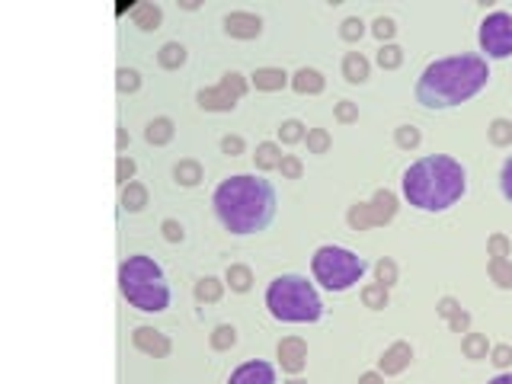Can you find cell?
<instances>
[{
  "instance_id": "cell-16",
  "label": "cell",
  "mask_w": 512,
  "mask_h": 384,
  "mask_svg": "<svg viewBox=\"0 0 512 384\" xmlns=\"http://www.w3.org/2000/svg\"><path fill=\"white\" fill-rule=\"evenodd\" d=\"M343 77L349 84H365L368 80V61H365L362 51H349L343 58Z\"/></svg>"
},
{
  "instance_id": "cell-29",
  "label": "cell",
  "mask_w": 512,
  "mask_h": 384,
  "mask_svg": "<svg viewBox=\"0 0 512 384\" xmlns=\"http://www.w3.org/2000/svg\"><path fill=\"white\" fill-rule=\"evenodd\" d=\"M234 342H237V330H234L231 324H221V326H215V330H212V346H215L218 352L231 349Z\"/></svg>"
},
{
  "instance_id": "cell-12",
  "label": "cell",
  "mask_w": 512,
  "mask_h": 384,
  "mask_svg": "<svg viewBox=\"0 0 512 384\" xmlns=\"http://www.w3.org/2000/svg\"><path fill=\"white\" fill-rule=\"evenodd\" d=\"M224 33L234 39H256L263 33V19L256 13H228L224 17Z\"/></svg>"
},
{
  "instance_id": "cell-25",
  "label": "cell",
  "mask_w": 512,
  "mask_h": 384,
  "mask_svg": "<svg viewBox=\"0 0 512 384\" xmlns=\"http://www.w3.org/2000/svg\"><path fill=\"white\" fill-rule=\"evenodd\" d=\"M346 218H349V227H352V231H368V227H375L372 225V211H368V202L352 205Z\"/></svg>"
},
{
  "instance_id": "cell-13",
  "label": "cell",
  "mask_w": 512,
  "mask_h": 384,
  "mask_svg": "<svg viewBox=\"0 0 512 384\" xmlns=\"http://www.w3.org/2000/svg\"><path fill=\"white\" fill-rule=\"evenodd\" d=\"M410 359H413L410 342H394L391 349H384V356L378 359V365H381V372H384V375H400V372L410 365Z\"/></svg>"
},
{
  "instance_id": "cell-9",
  "label": "cell",
  "mask_w": 512,
  "mask_h": 384,
  "mask_svg": "<svg viewBox=\"0 0 512 384\" xmlns=\"http://www.w3.org/2000/svg\"><path fill=\"white\" fill-rule=\"evenodd\" d=\"M228 384H275V368L269 362H244V365L228 378Z\"/></svg>"
},
{
  "instance_id": "cell-51",
  "label": "cell",
  "mask_w": 512,
  "mask_h": 384,
  "mask_svg": "<svg viewBox=\"0 0 512 384\" xmlns=\"http://www.w3.org/2000/svg\"><path fill=\"white\" fill-rule=\"evenodd\" d=\"M487 384H512V372H506V375H496L493 381H487Z\"/></svg>"
},
{
  "instance_id": "cell-44",
  "label": "cell",
  "mask_w": 512,
  "mask_h": 384,
  "mask_svg": "<svg viewBox=\"0 0 512 384\" xmlns=\"http://www.w3.org/2000/svg\"><path fill=\"white\" fill-rule=\"evenodd\" d=\"M135 176V160L132 157H119V164H116V180L119 183H128Z\"/></svg>"
},
{
  "instance_id": "cell-37",
  "label": "cell",
  "mask_w": 512,
  "mask_h": 384,
  "mask_svg": "<svg viewBox=\"0 0 512 384\" xmlns=\"http://www.w3.org/2000/svg\"><path fill=\"white\" fill-rule=\"evenodd\" d=\"M116 77H119L116 84H119V90H122V93H135V90H138V87H141V77H138V71H128V67H122V71H119Z\"/></svg>"
},
{
  "instance_id": "cell-47",
  "label": "cell",
  "mask_w": 512,
  "mask_h": 384,
  "mask_svg": "<svg viewBox=\"0 0 512 384\" xmlns=\"http://www.w3.org/2000/svg\"><path fill=\"white\" fill-rule=\"evenodd\" d=\"M221 150L228 154V157H237V154H244V141H240L237 134H228L221 141Z\"/></svg>"
},
{
  "instance_id": "cell-14",
  "label": "cell",
  "mask_w": 512,
  "mask_h": 384,
  "mask_svg": "<svg viewBox=\"0 0 512 384\" xmlns=\"http://www.w3.org/2000/svg\"><path fill=\"white\" fill-rule=\"evenodd\" d=\"M368 211H372V225H388L391 218L397 215V195L388 189H378L375 192V199L368 202Z\"/></svg>"
},
{
  "instance_id": "cell-46",
  "label": "cell",
  "mask_w": 512,
  "mask_h": 384,
  "mask_svg": "<svg viewBox=\"0 0 512 384\" xmlns=\"http://www.w3.org/2000/svg\"><path fill=\"white\" fill-rule=\"evenodd\" d=\"M490 359H493V365H496V368L512 365V346H496V349L490 352Z\"/></svg>"
},
{
  "instance_id": "cell-34",
  "label": "cell",
  "mask_w": 512,
  "mask_h": 384,
  "mask_svg": "<svg viewBox=\"0 0 512 384\" xmlns=\"http://www.w3.org/2000/svg\"><path fill=\"white\" fill-rule=\"evenodd\" d=\"M394 141H397V148L413 150L416 144H420V128H413V125H400V128L394 132Z\"/></svg>"
},
{
  "instance_id": "cell-35",
  "label": "cell",
  "mask_w": 512,
  "mask_h": 384,
  "mask_svg": "<svg viewBox=\"0 0 512 384\" xmlns=\"http://www.w3.org/2000/svg\"><path fill=\"white\" fill-rule=\"evenodd\" d=\"M279 138L285 144H298L301 138H305V125L298 122V119H289V122H282V128H279Z\"/></svg>"
},
{
  "instance_id": "cell-39",
  "label": "cell",
  "mask_w": 512,
  "mask_h": 384,
  "mask_svg": "<svg viewBox=\"0 0 512 384\" xmlns=\"http://www.w3.org/2000/svg\"><path fill=\"white\" fill-rule=\"evenodd\" d=\"M487 247H490V256H509V253H512L509 237H503V234H493Z\"/></svg>"
},
{
  "instance_id": "cell-11",
  "label": "cell",
  "mask_w": 512,
  "mask_h": 384,
  "mask_svg": "<svg viewBox=\"0 0 512 384\" xmlns=\"http://www.w3.org/2000/svg\"><path fill=\"white\" fill-rule=\"evenodd\" d=\"M132 340L141 352H148V356H154V359L170 356V340H167L160 330H154V326H138V330L132 333Z\"/></svg>"
},
{
  "instance_id": "cell-26",
  "label": "cell",
  "mask_w": 512,
  "mask_h": 384,
  "mask_svg": "<svg viewBox=\"0 0 512 384\" xmlns=\"http://www.w3.org/2000/svg\"><path fill=\"white\" fill-rule=\"evenodd\" d=\"M362 301H365V308H372V311H381L384 304H388V288L381 282L375 285H365L362 288Z\"/></svg>"
},
{
  "instance_id": "cell-8",
  "label": "cell",
  "mask_w": 512,
  "mask_h": 384,
  "mask_svg": "<svg viewBox=\"0 0 512 384\" xmlns=\"http://www.w3.org/2000/svg\"><path fill=\"white\" fill-rule=\"evenodd\" d=\"M244 93H247V80L231 71V74H224V80L218 87L198 93V106L208 109V112H231Z\"/></svg>"
},
{
  "instance_id": "cell-48",
  "label": "cell",
  "mask_w": 512,
  "mask_h": 384,
  "mask_svg": "<svg viewBox=\"0 0 512 384\" xmlns=\"http://www.w3.org/2000/svg\"><path fill=\"white\" fill-rule=\"evenodd\" d=\"M458 311H461V304H458L454 298H442V301H438V314H442V317L452 320L454 314H458Z\"/></svg>"
},
{
  "instance_id": "cell-45",
  "label": "cell",
  "mask_w": 512,
  "mask_h": 384,
  "mask_svg": "<svg viewBox=\"0 0 512 384\" xmlns=\"http://www.w3.org/2000/svg\"><path fill=\"white\" fill-rule=\"evenodd\" d=\"M279 170H282V176H289V180H298L305 167H301V160H298V157H282Z\"/></svg>"
},
{
  "instance_id": "cell-22",
  "label": "cell",
  "mask_w": 512,
  "mask_h": 384,
  "mask_svg": "<svg viewBox=\"0 0 512 384\" xmlns=\"http://www.w3.org/2000/svg\"><path fill=\"white\" fill-rule=\"evenodd\" d=\"M122 205L128 211H141L144 205H148V189H144L141 183H128L125 192H122Z\"/></svg>"
},
{
  "instance_id": "cell-19",
  "label": "cell",
  "mask_w": 512,
  "mask_h": 384,
  "mask_svg": "<svg viewBox=\"0 0 512 384\" xmlns=\"http://www.w3.org/2000/svg\"><path fill=\"white\" fill-rule=\"evenodd\" d=\"M157 61H160V67H167V71H176V67L186 64V49H182L180 42H167L164 49L157 51Z\"/></svg>"
},
{
  "instance_id": "cell-18",
  "label": "cell",
  "mask_w": 512,
  "mask_h": 384,
  "mask_svg": "<svg viewBox=\"0 0 512 384\" xmlns=\"http://www.w3.org/2000/svg\"><path fill=\"white\" fill-rule=\"evenodd\" d=\"M132 13H135V26H138V29H144V33H154V29H160V19H164V13H160L157 3H138Z\"/></svg>"
},
{
  "instance_id": "cell-36",
  "label": "cell",
  "mask_w": 512,
  "mask_h": 384,
  "mask_svg": "<svg viewBox=\"0 0 512 384\" xmlns=\"http://www.w3.org/2000/svg\"><path fill=\"white\" fill-rule=\"evenodd\" d=\"M339 35H343L346 42H359V39L365 35V23L359 17H349L346 23H343V29H339Z\"/></svg>"
},
{
  "instance_id": "cell-21",
  "label": "cell",
  "mask_w": 512,
  "mask_h": 384,
  "mask_svg": "<svg viewBox=\"0 0 512 384\" xmlns=\"http://www.w3.org/2000/svg\"><path fill=\"white\" fill-rule=\"evenodd\" d=\"M282 164V150L273 141H263L256 148V167L259 170H275Z\"/></svg>"
},
{
  "instance_id": "cell-1",
  "label": "cell",
  "mask_w": 512,
  "mask_h": 384,
  "mask_svg": "<svg viewBox=\"0 0 512 384\" xmlns=\"http://www.w3.org/2000/svg\"><path fill=\"white\" fill-rule=\"evenodd\" d=\"M215 215L231 234L266 231L275 218V189L263 176H228L212 195Z\"/></svg>"
},
{
  "instance_id": "cell-20",
  "label": "cell",
  "mask_w": 512,
  "mask_h": 384,
  "mask_svg": "<svg viewBox=\"0 0 512 384\" xmlns=\"http://www.w3.org/2000/svg\"><path fill=\"white\" fill-rule=\"evenodd\" d=\"M490 279L500 288H512V263L506 256H490Z\"/></svg>"
},
{
  "instance_id": "cell-7",
  "label": "cell",
  "mask_w": 512,
  "mask_h": 384,
  "mask_svg": "<svg viewBox=\"0 0 512 384\" xmlns=\"http://www.w3.org/2000/svg\"><path fill=\"white\" fill-rule=\"evenodd\" d=\"M480 49L487 51V58L503 61L512 55V13L496 10L480 23Z\"/></svg>"
},
{
  "instance_id": "cell-6",
  "label": "cell",
  "mask_w": 512,
  "mask_h": 384,
  "mask_svg": "<svg viewBox=\"0 0 512 384\" xmlns=\"http://www.w3.org/2000/svg\"><path fill=\"white\" fill-rule=\"evenodd\" d=\"M314 279L330 288V292H346L355 282H362L365 269H368V259L359 256V253L346 250V247H321L314 253Z\"/></svg>"
},
{
  "instance_id": "cell-10",
  "label": "cell",
  "mask_w": 512,
  "mask_h": 384,
  "mask_svg": "<svg viewBox=\"0 0 512 384\" xmlns=\"http://www.w3.org/2000/svg\"><path fill=\"white\" fill-rule=\"evenodd\" d=\"M307 362V342L298 340V336H289V340L279 342V365L289 372V375H298Z\"/></svg>"
},
{
  "instance_id": "cell-27",
  "label": "cell",
  "mask_w": 512,
  "mask_h": 384,
  "mask_svg": "<svg viewBox=\"0 0 512 384\" xmlns=\"http://www.w3.org/2000/svg\"><path fill=\"white\" fill-rule=\"evenodd\" d=\"M490 141H493L496 148L512 144V122L509 119H493V122H490Z\"/></svg>"
},
{
  "instance_id": "cell-17",
  "label": "cell",
  "mask_w": 512,
  "mask_h": 384,
  "mask_svg": "<svg viewBox=\"0 0 512 384\" xmlns=\"http://www.w3.org/2000/svg\"><path fill=\"white\" fill-rule=\"evenodd\" d=\"M291 87H295V93H305V96L311 93V96H314V93L323 90V74L314 71V67H301V71L291 77Z\"/></svg>"
},
{
  "instance_id": "cell-28",
  "label": "cell",
  "mask_w": 512,
  "mask_h": 384,
  "mask_svg": "<svg viewBox=\"0 0 512 384\" xmlns=\"http://www.w3.org/2000/svg\"><path fill=\"white\" fill-rule=\"evenodd\" d=\"M173 176L180 180L182 186H196L198 180H202V167H198L196 160H180L176 170H173Z\"/></svg>"
},
{
  "instance_id": "cell-31",
  "label": "cell",
  "mask_w": 512,
  "mask_h": 384,
  "mask_svg": "<svg viewBox=\"0 0 512 384\" xmlns=\"http://www.w3.org/2000/svg\"><path fill=\"white\" fill-rule=\"evenodd\" d=\"M228 285H231L234 292H247L250 285H253L250 269L247 266H228Z\"/></svg>"
},
{
  "instance_id": "cell-32",
  "label": "cell",
  "mask_w": 512,
  "mask_h": 384,
  "mask_svg": "<svg viewBox=\"0 0 512 384\" xmlns=\"http://www.w3.org/2000/svg\"><path fill=\"white\" fill-rule=\"evenodd\" d=\"M307 150H311V154H327V150H330V134H327V128H311V132H307Z\"/></svg>"
},
{
  "instance_id": "cell-52",
  "label": "cell",
  "mask_w": 512,
  "mask_h": 384,
  "mask_svg": "<svg viewBox=\"0 0 512 384\" xmlns=\"http://www.w3.org/2000/svg\"><path fill=\"white\" fill-rule=\"evenodd\" d=\"M285 384H307V381H301V378H291V381H285Z\"/></svg>"
},
{
  "instance_id": "cell-33",
  "label": "cell",
  "mask_w": 512,
  "mask_h": 384,
  "mask_svg": "<svg viewBox=\"0 0 512 384\" xmlns=\"http://www.w3.org/2000/svg\"><path fill=\"white\" fill-rule=\"evenodd\" d=\"M400 61H404V51L397 49V45H381L378 64L384 67V71H394V67H400Z\"/></svg>"
},
{
  "instance_id": "cell-43",
  "label": "cell",
  "mask_w": 512,
  "mask_h": 384,
  "mask_svg": "<svg viewBox=\"0 0 512 384\" xmlns=\"http://www.w3.org/2000/svg\"><path fill=\"white\" fill-rule=\"evenodd\" d=\"M336 119H339V122H355V119H359V106L349 103V100L336 103Z\"/></svg>"
},
{
  "instance_id": "cell-41",
  "label": "cell",
  "mask_w": 512,
  "mask_h": 384,
  "mask_svg": "<svg viewBox=\"0 0 512 384\" xmlns=\"http://www.w3.org/2000/svg\"><path fill=\"white\" fill-rule=\"evenodd\" d=\"M500 189H503L506 202H512V157H506L503 170H500Z\"/></svg>"
},
{
  "instance_id": "cell-49",
  "label": "cell",
  "mask_w": 512,
  "mask_h": 384,
  "mask_svg": "<svg viewBox=\"0 0 512 384\" xmlns=\"http://www.w3.org/2000/svg\"><path fill=\"white\" fill-rule=\"evenodd\" d=\"M448 326H452L454 333H468V326H471V317L464 314V311H458L452 320H448Z\"/></svg>"
},
{
  "instance_id": "cell-38",
  "label": "cell",
  "mask_w": 512,
  "mask_h": 384,
  "mask_svg": "<svg viewBox=\"0 0 512 384\" xmlns=\"http://www.w3.org/2000/svg\"><path fill=\"white\" fill-rule=\"evenodd\" d=\"M375 272H378V282L384 285V288H391V285L397 282V266L391 259H381L378 266H375Z\"/></svg>"
},
{
  "instance_id": "cell-3",
  "label": "cell",
  "mask_w": 512,
  "mask_h": 384,
  "mask_svg": "<svg viewBox=\"0 0 512 384\" xmlns=\"http://www.w3.org/2000/svg\"><path fill=\"white\" fill-rule=\"evenodd\" d=\"M404 195L420 211H445L468 192V170L448 154H429L404 170Z\"/></svg>"
},
{
  "instance_id": "cell-50",
  "label": "cell",
  "mask_w": 512,
  "mask_h": 384,
  "mask_svg": "<svg viewBox=\"0 0 512 384\" xmlns=\"http://www.w3.org/2000/svg\"><path fill=\"white\" fill-rule=\"evenodd\" d=\"M359 384H384V378H381L378 372H365V375L359 378Z\"/></svg>"
},
{
  "instance_id": "cell-15",
  "label": "cell",
  "mask_w": 512,
  "mask_h": 384,
  "mask_svg": "<svg viewBox=\"0 0 512 384\" xmlns=\"http://www.w3.org/2000/svg\"><path fill=\"white\" fill-rule=\"evenodd\" d=\"M285 84H289V74H285L282 67H259V71L253 74V87H256V90L273 93V90H282Z\"/></svg>"
},
{
  "instance_id": "cell-2",
  "label": "cell",
  "mask_w": 512,
  "mask_h": 384,
  "mask_svg": "<svg viewBox=\"0 0 512 384\" xmlns=\"http://www.w3.org/2000/svg\"><path fill=\"white\" fill-rule=\"evenodd\" d=\"M490 80V67L480 55H452L432 61L416 80V103L426 109H454L477 96Z\"/></svg>"
},
{
  "instance_id": "cell-24",
  "label": "cell",
  "mask_w": 512,
  "mask_h": 384,
  "mask_svg": "<svg viewBox=\"0 0 512 384\" xmlns=\"http://www.w3.org/2000/svg\"><path fill=\"white\" fill-rule=\"evenodd\" d=\"M144 138H148L151 144H167L173 138V122H170V119H154L148 125V132H144Z\"/></svg>"
},
{
  "instance_id": "cell-5",
  "label": "cell",
  "mask_w": 512,
  "mask_h": 384,
  "mask_svg": "<svg viewBox=\"0 0 512 384\" xmlns=\"http://www.w3.org/2000/svg\"><path fill=\"white\" fill-rule=\"evenodd\" d=\"M122 295L132 301L138 311L157 314L170 308V285L164 279V269L151 256H128L119 269Z\"/></svg>"
},
{
  "instance_id": "cell-4",
  "label": "cell",
  "mask_w": 512,
  "mask_h": 384,
  "mask_svg": "<svg viewBox=\"0 0 512 384\" xmlns=\"http://www.w3.org/2000/svg\"><path fill=\"white\" fill-rule=\"evenodd\" d=\"M266 308L275 320H285V324H314L323 314L317 288L305 276L273 279L266 288Z\"/></svg>"
},
{
  "instance_id": "cell-30",
  "label": "cell",
  "mask_w": 512,
  "mask_h": 384,
  "mask_svg": "<svg viewBox=\"0 0 512 384\" xmlns=\"http://www.w3.org/2000/svg\"><path fill=\"white\" fill-rule=\"evenodd\" d=\"M464 356H468V359H487V336L484 333L464 336Z\"/></svg>"
},
{
  "instance_id": "cell-23",
  "label": "cell",
  "mask_w": 512,
  "mask_h": 384,
  "mask_svg": "<svg viewBox=\"0 0 512 384\" xmlns=\"http://www.w3.org/2000/svg\"><path fill=\"white\" fill-rule=\"evenodd\" d=\"M221 282L218 279H212V276H205V279H198L196 282V298L202 301V304H215L218 298H221Z\"/></svg>"
},
{
  "instance_id": "cell-42",
  "label": "cell",
  "mask_w": 512,
  "mask_h": 384,
  "mask_svg": "<svg viewBox=\"0 0 512 384\" xmlns=\"http://www.w3.org/2000/svg\"><path fill=\"white\" fill-rule=\"evenodd\" d=\"M160 231H164V237L170 243H180L182 241V225H180V221H173V218H167L164 225H160Z\"/></svg>"
},
{
  "instance_id": "cell-40",
  "label": "cell",
  "mask_w": 512,
  "mask_h": 384,
  "mask_svg": "<svg viewBox=\"0 0 512 384\" xmlns=\"http://www.w3.org/2000/svg\"><path fill=\"white\" fill-rule=\"evenodd\" d=\"M394 29H397V26H394V23H391V19H388V17H378V19H375V26H372V33H375V39H381V42H388L391 35H394Z\"/></svg>"
}]
</instances>
